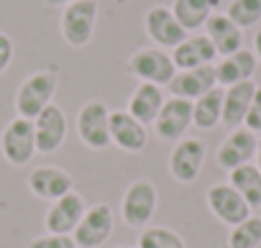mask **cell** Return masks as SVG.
<instances>
[{"label": "cell", "mask_w": 261, "mask_h": 248, "mask_svg": "<svg viewBox=\"0 0 261 248\" xmlns=\"http://www.w3.org/2000/svg\"><path fill=\"white\" fill-rule=\"evenodd\" d=\"M87 210V202L80 192H69L59 200L51 202V207L46 210L44 215V225H46V233H57V235H72L74 228L80 225L82 215Z\"/></svg>", "instance_id": "obj_15"}, {"label": "cell", "mask_w": 261, "mask_h": 248, "mask_svg": "<svg viewBox=\"0 0 261 248\" xmlns=\"http://www.w3.org/2000/svg\"><path fill=\"white\" fill-rule=\"evenodd\" d=\"M202 29H205V36L210 39V44L215 46L218 57H228V54H236L238 49H243V31L225 13H213Z\"/></svg>", "instance_id": "obj_21"}, {"label": "cell", "mask_w": 261, "mask_h": 248, "mask_svg": "<svg viewBox=\"0 0 261 248\" xmlns=\"http://www.w3.org/2000/svg\"><path fill=\"white\" fill-rule=\"evenodd\" d=\"M225 16L241 29H253L261 23V0H230L228 8H225Z\"/></svg>", "instance_id": "obj_28"}, {"label": "cell", "mask_w": 261, "mask_h": 248, "mask_svg": "<svg viewBox=\"0 0 261 248\" xmlns=\"http://www.w3.org/2000/svg\"><path fill=\"white\" fill-rule=\"evenodd\" d=\"M0 154L11 167H26L36 154V133H34V120L13 118L8 126L0 131Z\"/></svg>", "instance_id": "obj_6"}, {"label": "cell", "mask_w": 261, "mask_h": 248, "mask_svg": "<svg viewBox=\"0 0 261 248\" xmlns=\"http://www.w3.org/2000/svg\"><path fill=\"white\" fill-rule=\"evenodd\" d=\"M215 59H218V51L205 34H190L179 46L172 49V62H174L177 72L215 64Z\"/></svg>", "instance_id": "obj_19"}, {"label": "cell", "mask_w": 261, "mask_h": 248, "mask_svg": "<svg viewBox=\"0 0 261 248\" xmlns=\"http://www.w3.org/2000/svg\"><path fill=\"white\" fill-rule=\"evenodd\" d=\"M205 159H207V149H205V141L200 139H182L174 144L172 154H169V174L174 182L179 184H192L202 167H205Z\"/></svg>", "instance_id": "obj_9"}, {"label": "cell", "mask_w": 261, "mask_h": 248, "mask_svg": "<svg viewBox=\"0 0 261 248\" xmlns=\"http://www.w3.org/2000/svg\"><path fill=\"white\" fill-rule=\"evenodd\" d=\"M144 31L151 39V44L164 51L179 46L190 36L185 31V26L177 21V16L172 13V8H167V6H151L144 13Z\"/></svg>", "instance_id": "obj_10"}, {"label": "cell", "mask_w": 261, "mask_h": 248, "mask_svg": "<svg viewBox=\"0 0 261 248\" xmlns=\"http://www.w3.org/2000/svg\"><path fill=\"white\" fill-rule=\"evenodd\" d=\"M253 54H256V59L261 62V26L256 29V36H253Z\"/></svg>", "instance_id": "obj_32"}, {"label": "cell", "mask_w": 261, "mask_h": 248, "mask_svg": "<svg viewBox=\"0 0 261 248\" xmlns=\"http://www.w3.org/2000/svg\"><path fill=\"white\" fill-rule=\"evenodd\" d=\"M115 228V212L108 202L90 205L80 220V225L72 233V240L77 248H100Z\"/></svg>", "instance_id": "obj_7"}, {"label": "cell", "mask_w": 261, "mask_h": 248, "mask_svg": "<svg viewBox=\"0 0 261 248\" xmlns=\"http://www.w3.org/2000/svg\"><path fill=\"white\" fill-rule=\"evenodd\" d=\"M110 144L123 154H141L149 144V131L128 110H110Z\"/></svg>", "instance_id": "obj_14"}, {"label": "cell", "mask_w": 261, "mask_h": 248, "mask_svg": "<svg viewBox=\"0 0 261 248\" xmlns=\"http://www.w3.org/2000/svg\"><path fill=\"white\" fill-rule=\"evenodd\" d=\"M256 54L251 49H238L236 54H228V57H220L215 62V79H218V87H233L238 82H248L253 79L256 74Z\"/></svg>", "instance_id": "obj_18"}, {"label": "cell", "mask_w": 261, "mask_h": 248, "mask_svg": "<svg viewBox=\"0 0 261 248\" xmlns=\"http://www.w3.org/2000/svg\"><path fill=\"white\" fill-rule=\"evenodd\" d=\"M156 139L177 144L187 136V131L192 128V100H182V97H167L156 120L151 123Z\"/></svg>", "instance_id": "obj_8"}, {"label": "cell", "mask_w": 261, "mask_h": 248, "mask_svg": "<svg viewBox=\"0 0 261 248\" xmlns=\"http://www.w3.org/2000/svg\"><path fill=\"white\" fill-rule=\"evenodd\" d=\"M26 182H29L31 195L39 197V200H46V202H54V200H59V197H64L74 189V177L67 169L49 167V164L31 169Z\"/></svg>", "instance_id": "obj_16"}, {"label": "cell", "mask_w": 261, "mask_h": 248, "mask_svg": "<svg viewBox=\"0 0 261 248\" xmlns=\"http://www.w3.org/2000/svg\"><path fill=\"white\" fill-rule=\"evenodd\" d=\"M67 115L59 105H46L34 118V133H36V154H57L67 141Z\"/></svg>", "instance_id": "obj_12"}, {"label": "cell", "mask_w": 261, "mask_h": 248, "mask_svg": "<svg viewBox=\"0 0 261 248\" xmlns=\"http://www.w3.org/2000/svg\"><path fill=\"white\" fill-rule=\"evenodd\" d=\"M256 167H258V172H261V136H258V144H256Z\"/></svg>", "instance_id": "obj_34"}, {"label": "cell", "mask_w": 261, "mask_h": 248, "mask_svg": "<svg viewBox=\"0 0 261 248\" xmlns=\"http://www.w3.org/2000/svg\"><path fill=\"white\" fill-rule=\"evenodd\" d=\"M77 136L92 151H105L110 144V110L102 100H87L77 110Z\"/></svg>", "instance_id": "obj_5"}, {"label": "cell", "mask_w": 261, "mask_h": 248, "mask_svg": "<svg viewBox=\"0 0 261 248\" xmlns=\"http://www.w3.org/2000/svg\"><path fill=\"white\" fill-rule=\"evenodd\" d=\"M13 54H16V46H13V39L8 34L0 31V74L8 72L11 62H13Z\"/></svg>", "instance_id": "obj_31"}, {"label": "cell", "mask_w": 261, "mask_h": 248, "mask_svg": "<svg viewBox=\"0 0 261 248\" xmlns=\"http://www.w3.org/2000/svg\"><path fill=\"white\" fill-rule=\"evenodd\" d=\"M57 85H59V77H57L54 69H39V72L29 74L21 82V87L16 90V100H13L16 115L34 120L46 105H51Z\"/></svg>", "instance_id": "obj_2"}, {"label": "cell", "mask_w": 261, "mask_h": 248, "mask_svg": "<svg viewBox=\"0 0 261 248\" xmlns=\"http://www.w3.org/2000/svg\"><path fill=\"white\" fill-rule=\"evenodd\" d=\"M256 144H258V136L253 131H248L246 126L230 128V133L223 139V144L215 151L218 169L233 172L243 164H251V159L256 156Z\"/></svg>", "instance_id": "obj_13"}, {"label": "cell", "mask_w": 261, "mask_h": 248, "mask_svg": "<svg viewBox=\"0 0 261 248\" xmlns=\"http://www.w3.org/2000/svg\"><path fill=\"white\" fill-rule=\"evenodd\" d=\"M125 69H128V74H134L139 82H151V85H159V87H167L174 79V74H177L172 54L159 49V46L136 49L134 54L128 57Z\"/></svg>", "instance_id": "obj_4"}, {"label": "cell", "mask_w": 261, "mask_h": 248, "mask_svg": "<svg viewBox=\"0 0 261 248\" xmlns=\"http://www.w3.org/2000/svg\"><path fill=\"white\" fill-rule=\"evenodd\" d=\"M228 184L248 202L251 210L261 207V172L256 164H243L228 172Z\"/></svg>", "instance_id": "obj_25"}, {"label": "cell", "mask_w": 261, "mask_h": 248, "mask_svg": "<svg viewBox=\"0 0 261 248\" xmlns=\"http://www.w3.org/2000/svg\"><path fill=\"white\" fill-rule=\"evenodd\" d=\"M220 0H172V13L185 26V31H200L213 13H218Z\"/></svg>", "instance_id": "obj_23"}, {"label": "cell", "mask_w": 261, "mask_h": 248, "mask_svg": "<svg viewBox=\"0 0 261 248\" xmlns=\"http://www.w3.org/2000/svg\"><path fill=\"white\" fill-rule=\"evenodd\" d=\"M253 92H256L253 79L238 82V85L223 90V126H228V128L243 126L248 107H251V100H253Z\"/></svg>", "instance_id": "obj_22"}, {"label": "cell", "mask_w": 261, "mask_h": 248, "mask_svg": "<svg viewBox=\"0 0 261 248\" xmlns=\"http://www.w3.org/2000/svg\"><path fill=\"white\" fill-rule=\"evenodd\" d=\"M164 87L159 85H151V82H139L134 87V92H130L128 97V113L134 115L139 123H144V126H149V123L156 120L162 105H164Z\"/></svg>", "instance_id": "obj_20"}, {"label": "cell", "mask_w": 261, "mask_h": 248, "mask_svg": "<svg viewBox=\"0 0 261 248\" xmlns=\"http://www.w3.org/2000/svg\"><path fill=\"white\" fill-rule=\"evenodd\" d=\"M243 126L253 133H261V85H256V92H253V100H251V107H248Z\"/></svg>", "instance_id": "obj_30"}, {"label": "cell", "mask_w": 261, "mask_h": 248, "mask_svg": "<svg viewBox=\"0 0 261 248\" xmlns=\"http://www.w3.org/2000/svg\"><path fill=\"white\" fill-rule=\"evenodd\" d=\"M120 248H139V245H120Z\"/></svg>", "instance_id": "obj_35"}, {"label": "cell", "mask_w": 261, "mask_h": 248, "mask_svg": "<svg viewBox=\"0 0 261 248\" xmlns=\"http://www.w3.org/2000/svg\"><path fill=\"white\" fill-rule=\"evenodd\" d=\"M46 6H51V8H62V6H69V3H77V0H44Z\"/></svg>", "instance_id": "obj_33"}, {"label": "cell", "mask_w": 261, "mask_h": 248, "mask_svg": "<svg viewBox=\"0 0 261 248\" xmlns=\"http://www.w3.org/2000/svg\"><path fill=\"white\" fill-rule=\"evenodd\" d=\"M159 207V189L151 179H134L120 197V217L128 228L144 230Z\"/></svg>", "instance_id": "obj_1"}, {"label": "cell", "mask_w": 261, "mask_h": 248, "mask_svg": "<svg viewBox=\"0 0 261 248\" xmlns=\"http://www.w3.org/2000/svg\"><path fill=\"white\" fill-rule=\"evenodd\" d=\"M172 97H182V100H197L205 92H210L213 87H218L215 79V64H205V67H195V69H182L174 74V79L167 85Z\"/></svg>", "instance_id": "obj_17"}, {"label": "cell", "mask_w": 261, "mask_h": 248, "mask_svg": "<svg viewBox=\"0 0 261 248\" xmlns=\"http://www.w3.org/2000/svg\"><path fill=\"white\" fill-rule=\"evenodd\" d=\"M205 202H207V210L213 212V217L220 220V223L228 225V228L243 223V220L251 217V212H253V210L248 207V202H246L228 182L213 184V187L207 189V195H205Z\"/></svg>", "instance_id": "obj_11"}, {"label": "cell", "mask_w": 261, "mask_h": 248, "mask_svg": "<svg viewBox=\"0 0 261 248\" xmlns=\"http://www.w3.org/2000/svg\"><path fill=\"white\" fill-rule=\"evenodd\" d=\"M29 248H77L72 235H57V233H44L31 238Z\"/></svg>", "instance_id": "obj_29"}, {"label": "cell", "mask_w": 261, "mask_h": 248, "mask_svg": "<svg viewBox=\"0 0 261 248\" xmlns=\"http://www.w3.org/2000/svg\"><path fill=\"white\" fill-rule=\"evenodd\" d=\"M100 6L97 0H77V3L64 6L59 18V34L72 49H82L92 41L95 26H97Z\"/></svg>", "instance_id": "obj_3"}, {"label": "cell", "mask_w": 261, "mask_h": 248, "mask_svg": "<svg viewBox=\"0 0 261 248\" xmlns=\"http://www.w3.org/2000/svg\"><path fill=\"white\" fill-rule=\"evenodd\" d=\"M228 248H261V217L251 215L233 225L228 233Z\"/></svg>", "instance_id": "obj_27"}, {"label": "cell", "mask_w": 261, "mask_h": 248, "mask_svg": "<svg viewBox=\"0 0 261 248\" xmlns=\"http://www.w3.org/2000/svg\"><path fill=\"white\" fill-rule=\"evenodd\" d=\"M136 245L139 248H187L185 238L177 230L164 228V225H146L139 233Z\"/></svg>", "instance_id": "obj_26"}, {"label": "cell", "mask_w": 261, "mask_h": 248, "mask_svg": "<svg viewBox=\"0 0 261 248\" xmlns=\"http://www.w3.org/2000/svg\"><path fill=\"white\" fill-rule=\"evenodd\" d=\"M223 123V87H213L192 102V126L197 131H215Z\"/></svg>", "instance_id": "obj_24"}]
</instances>
